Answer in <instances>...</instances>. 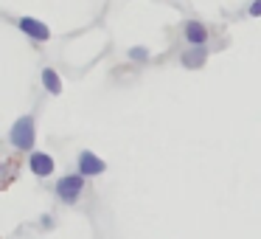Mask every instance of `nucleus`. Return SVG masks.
<instances>
[{
  "label": "nucleus",
  "instance_id": "f257e3e1",
  "mask_svg": "<svg viewBox=\"0 0 261 239\" xmlns=\"http://www.w3.org/2000/svg\"><path fill=\"white\" fill-rule=\"evenodd\" d=\"M9 141H12L17 149H31L34 147V118H31V115L20 118L17 124L12 127V132H9Z\"/></svg>",
  "mask_w": 261,
  "mask_h": 239
},
{
  "label": "nucleus",
  "instance_id": "f03ea898",
  "mask_svg": "<svg viewBox=\"0 0 261 239\" xmlns=\"http://www.w3.org/2000/svg\"><path fill=\"white\" fill-rule=\"evenodd\" d=\"M82 188H85V175H70V177H62L57 183V194L62 203H76Z\"/></svg>",
  "mask_w": 261,
  "mask_h": 239
},
{
  "label": "nucleus",
  "instance_id": "7ed1b4c3",
  "mask_svg": "<svg viewBox=\"0 0 261 239\" xmlns=\"http://www.w3.org/2000/svg\"><path fill=\"white\" fill-rule=\"evenodd\" d=\"M104 169H107V163H104L101 158H96L93 152H82L79 155V172L85 177H96V175H101Z\"/></svg>",
  "mask_w": 261,
  "mask_h": 239
},
{
  "label": "nucleus",
  "instance_id": "20e7f679",
  "mask_svg": "<svg viewBox=\"0 0 261 239\" xmlns=\"http://www.w3.org/2000/svg\"><path fill=\"white\" fill-rule=\"evenodd\" d=\"M29 166H31V172H34L37 177H48L54 172V158L45 155V152H34L31 160H29Z\"/></svg>",
  "mask_w": 261,
  "mask_h": 239
},
{
  "label": "nucleus",
  "instance_id": "39448f33",
  "mask_svg": "<svg viewBox=\"0 0 261 239\" xmlns=\"http://www.w3.org/2000/svg\"><path fill=\"white\" fill-rule=\"evenodd\" d=\"M20 29H23L25 34L31 37V40H40V42L51 37V31H48L45 23H37V20H31V17H23V20H20Z\"/></svg>",
  "mask_w": 261,
  "mask_h": 239
},
{
  "label": "nucleus",
  "instance_id": "423d86ee",
  "mask_svg": "<svg viewBox=\"0 0 261 239\" xmlns=\"http://www.w3.org/2000/svg\"><path fill=\"white\" fill-rule=\"evenodd\" d=\"M186 37L191 45H202L208 40V29L202 23H197V20H191V23H186Z\"/></svg>",
  "mask_w": 261,
  "mask_h": 239
},
{
  "label": "nucleus",
  "instance_id": "0eeeda50",
  "mask_svg": "<svg viewBox=\"0 0 261 239\" xmlns=\"http://www.w3.org/2000/svg\"><path fill=\"white\" fill-rule=\"evenodd\" d=\"M205 57H208V54H205V48L202 45H194L191 51L182 54V65H186V68H199V65L205 62Z\"/></svg>",
  "mask_w": 261,
  "mask_h": 239
},
{
  "label": "nucleus",
  "instance_id": "6e6552de",
  "mask_svg": "<svg viewBox=\"0 0 261 239\" xmlns=\"http://www.w3.org/2000/svg\"><path fill=\"white\" fill-rule=\"evenodd\" d=\"M42 85H45L48 93H54V96L62 93V79H59V74H57V70H51V68L42 70Z\"/></svg>",
  "mask_w": 261,
  "mask_h": 239
},
{
  "label": "nucleus",
  "instance_id": "1a4fd4ad",
  "mask_svg": "<svg viewBox=\"0 0 261 239\" xmlns=\"http://www.w3.org/2000/svg\"><path fill=\"white\" fill-rule=\"evenodd\" d=\"M250 14H253V17H261V0H255L253 6H250Z\"/></svg>",
  "mask_w": 261,
  "mask_h": 239
}]
</instances>
